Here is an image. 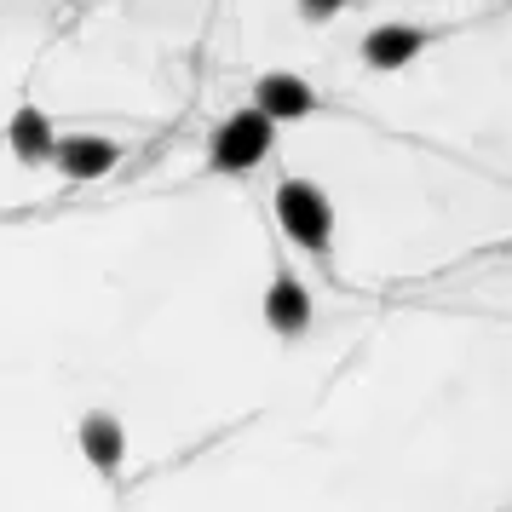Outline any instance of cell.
I'll return each instance as SVG.
<instances>
[{
    "mask_svg": "<svg viewBox=\"0 0 512 512\" xmlns=\"http://www.w3.org/2000/svg\"><path fill=\"white\" fill-rule=\"evenodd\" d=\"M271 139H277V127L259 116L254 104H242V110H231V116L213 127L208 167L213 173H254V167L271 156Z\"/></svg>",
    "mask_w": 512,
    "mask_h": 512,
    "instance_id": "obj_1",
    "label": "cell"
},
{
    "mask_svg": "<svg viewBox=\"0 0 512 512\" xmlns=\"http://www.w3.org/2000/svg\"><path fill=\"white\" fill-rule=\"evenodd\" d=\"M277 225L300 248H311V254H323L328 236H334V208H328L323 185H311V179H282L277 185Z\"/></svg>",
    "mask_w": 512,
    "mask_h": 512,
    "instance_id": "obj_2",
    "label": "cell"
},
{
    "mask_svg": "<svg viewBox=\"0 0 512 512\" xmlns=\"http://www.w3.org/2000/svg\"><path fill=\"white\" fill-rule=\"evenodd\" d=\"M116 162H121V144L104 139V133H64V139L52 144V167H58L64 179H75V185L104 179Z\"/></svg>",
    "mask_w": 512,
    "mask_h": 512,
    "instance_id": "obj_3",
    "label": "cell"
},
{
    "mask_svg": "<svg viewBox=\"0 0 512 512\" xmlns=\"http://www.w3.org/2000/svg\"><path fill=\"white\" fill-rule=\"evenodd\" d=\"M254 110L271 121V127H277V121H305L317 110V93H311V81H300V75L271 70V75L254 81Z\"/></svg>",
    "mask_w": 512,
    "mask_h": 512,
    "instance_id": "obj_4",
    "label": "cell"
},
{
    "mask_svg": "<svg viewBox=\"0 0 512 512\" xmlns=\"http://www.w3.org/2000/svg\"><path fill=\"white\" fill-rule=\"evenodd\" d=\"M75 438H81V455H87L93 472H104V478L121 472V461H127V432H121V420L110 409H87L81 426H75Z\"/></svg>",
    "mask_w": 512,
    "mask_h": 512,
    "instance_id": "obj_5",
    "label": "cell"
},
{
    "mask_svg": "<svg viewBox=\"0 0 512 512\" xmlns=\"http://www.w3.org/2000/svg\"><path fill=\"white\" fill-rule=\"evenodd\" d=\"M432 47V35L415 24H380L363 35V64L369 70H403L409 58H420V52Z\"/></svg>",
    "mask_w": 512,
    "mask_h": 512,
    "instance_id": "obj_6",
    "label": "cell"
},
{
    "mask_svg": "<svg viewBox=\"0 0 512 512\" xmlns=\"http://www.w3.org/2000/svg\"><path fill=\"white\" fill-rule=\"evenodd\" d=\"M265 328L282 334V340H300L305 328H311V294H305L288 271L265 288Z\"/></svg>",
    "mask_w": 512,
    "mask_h": 512,
    "instance_id": "obj_7",
    "label": "cell"
},
{
    "mask_svg": "<svg viewBox=\"0 0 512 512\" xmlns=\"http://www.w3.org/2000/svg\"><path fill=\"white\" fill-rule=\"evenodd\" d=\"M6 139H12V156L24 167H41L52 162V144H58V133H52V121L41 104H24L18 116H12V127H6Z\"/></svg>",
    "mask_w": 512,
    "mask_h": 512,
    "instance_id": "obj_8",
    "label": "cell"
},
{
    "mask_svg": "<svg viewBox=\"0 0 512 512\" xmlns=\"http://www.w3.org/2000/svg\"><path fill=\"white\" fill-rule=\"evenodd\" d=\"M294 6H300L305 24H328V18H334V12H340L346 0H294Z\"/></svg>",
    "mask_w": 512,
    "mask_h": 512,
    "instance_id": "obj_9",
    "label": "cell"
}]
</instances>
